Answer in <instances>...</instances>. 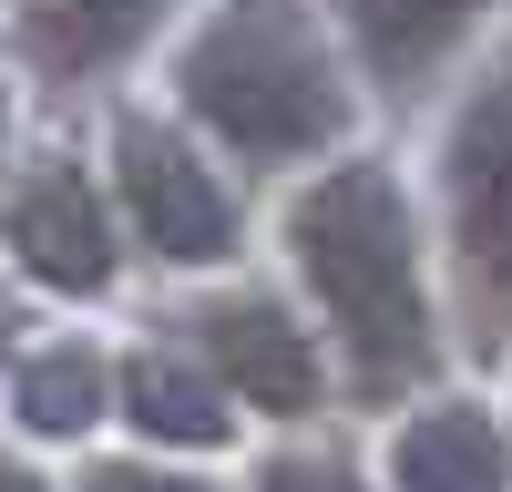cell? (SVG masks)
Masks as SVG:
<instances>
[{
  "label": "cell",
  "instance_id": "obj_11",
  "mask_svg": "<svg viewBox=\"0 0 512 492\" xmlns=\"http://www.w3.org/2000/svg\"><path fill=\"white\" fill-rule=\"evenodd\" d=\"M113 359L93 328H31V349L11 359L0 380V410H11V441L21 451H82L113 421Z\"/></svg>",
  "mask_w": 512,
  "mask_h": 492
},
{
  "label": "cell",
  "instance_id": "obj_1",
  "mask_svg": "<svg viewBox=\"0 0 512 492\" xmlns=\"http://www.w3.org/2000/svg\"><path fill=\"white\" fill-rule=\"evenodd\" d=\"M277 257H287V298L318 318L349 400L410 410L420 390H441V277H431L441 226L390 154L359 144L297 175L277 205Z\"/></svg>",
  "mask_w": 512,
  "mask_h": 492
},
{
  "label": "cell",
  "instance_id": "obj_12",
  "mask_svg": "<svg viewBox=\"0 0 512 492\" xmlns=\"http://www.w3.org/2000/svg\"><path fill=\"white\" fill-rule=\"evenodd\" d=\"M246 492H379L338 441H308V431H287V441H267L256 451V472H246Z\"/></svg>",
  "mask_w": 512,
  "mask_h": 492
},
{
  "label": "cell",
  "instance_id": "obj_4",
  "mask_svg": "<svg viewBox=\"0 0 512 492\" xmlns=\"http://www.w3.org/2000/svg\"><path fill=\"white\" fill-rule=\"evenodd\" d=\"M431 226L472 308H512V31L451 82L431 144Z\"/></svg>",
  "mask_w": 512,
  "mask_h": 492
},
{
  "label": "cell",
  "instance_id": "obj_10",
  "mask_svg": "<svg viewBox=\"0 0 512 492\" xmlns=\"http://www.w3.org/2000/svg\"><path fill=\"white\" fill-rule=\"evenodd\" d=\"M379 492H512V421L472 390H420L390 410Z\"/></svg>",
  "mask_w": 512,
  "mask_h": 492
},
{
  "label": "cell",
  "instance_id": "obj_5",
  "mask_svg": "<svg viewBox=\"0 0 512 492\" xmlns=\"http://www.w3.org/2000/svg\"><path fill=\"white\" fill-rule=\"evenodd\" d=\"M0 267L31 298H62V308H103L134 277V236H123V205L103 185V154L41 144L11 164V185H0Z\"/></svg>",
  "mask_w": 512,
  "mask_h": 492
},
{
  "label": "cell",
  "instance_id": "obj_13",
  "mask_svg": "<svg viewBox=\"0 0 512 492\" xmlns=\"http://www.w3.org/2000/svg\"><path fill=\"white\" fill-rule=\"evenodd\" d=\"M72 492H226V482L195 462H164V451H93L72 472Z\"/></svg>",
  "mask_w": 512,
  "mask_h": 492
},
{
  "label": "cell",
  "instance_id": "obj_8",
  "mask_svg": "<svg viewBox=\"0 0 512 492\" xmlns=\"http://www.w3.org/2000/svg\"><path fill=\"white\" fill-rule=\"evenodd\" d=\"M185 21L195 0H11V62L41 93H103Z\"/></svg>",
  "mask_w": 512,
  "mask_h": 492
},
{
  "label": "cell",
  "instance_id": "obj_16",
  "mask_svg": "<svg viewBox=\"0 0 512 492\" xmlns=\"http://www.w3.org/2000/svg\"><path fill=\"white\" fill-rule=\"evenodd\" d=\"M0 492H62V482H52V472H41V462H31V451H21V441H0Z\"/></svg>",
  "mask_w": 512,
  "mask_h": 492
},
{
  "label": "cell",
  "instance_id": "obj_7",
  "mask_svg": "<svg viewBox=\"0 0 512 492\" xmlns=\"http://www.w3.org/2000/svg\"><path fill=\"white\" fill-rule=\"evenodd\" d=\"M369 103H431L512 31V0H328Z\"/></svg>",
  "mask_w": 512,
  "mask_h": 492
},
{
  "label": "cell",
  "instance_id": "obj_15",
  "mask_svg": "<svg viewBox=\"0 0 512 492\" xmlns=\"http://www.w3.org/2000/svg\"><path fill=\"white\" fill-rule=\"evenodd\" d=\"M21 298H31V287H21L11 267H0V380H11V359L31 349V308H21Z\"/></svg>",
  "mask_w": 512,
  "mask_h": 492
},
{
  "label": "cell",
  "instance_id": "obj_6",
  "mask_svg": "<svg viewBox=\"0 0 512 492\" xmlns=\"http://www.w3.org/2000/svg\"><path fill=\"white\" fill-rule=\"evenodd\" d=\"M175 328L236 390V410L267 421V431H308L328 410V390H338V359L318 339V318L297 308L287 287H267V277H205L195 298L175 308Z\"/></svg>",
  "mask_w": 512,
  "mask_h": 492
},
{
  "label": "cell",
  "instance_id": "obj_2",
  "mask_svg": "<svg viewBox=\"0 0 512 492\" xmlns=\"http://www.w3.org/2000/svg\"><path fill=\"white\" fill-rule=\"evenodd\" d=\"M164 113L205 134L246 185H297L318 164L359 154L369 82L338 41L328 0H195V21L164 41Z\"/></svg>",
  "mask_w": 512,
  "mask_h": 492
},
{
  "label": "cell",
  "instance_id": "obj_14",
  "mask_svg": "<svg viewBox=\"0 0 512 492\" xmlns=\"http://www.w3.org/2000/svg\"><path fill=\"white\" fill-rule=\"evenodd\" d=\"M21 62H11V41H0V185H11V164H21Z\"/></svg>",
  "mask_w": 512,
  "mask_h": 492
},
{
  "label": "cell",
  "instance_id": "obj_3",
  "mask_svg": "<svg viewBox=\"0 0 512 492\" xmlns=\"http://www.w3.org/2000/svg\"><path fill=\"white\" fill-rule=\"evenodd\" d=\"M103 185L123 205V236L134 257L164 267V277H236L246 257V175L185 134L164 103H113L103 113Z\"/></svg>",
  "mask_w": 512,
  "mask_h": 492
},
{
  "label": "cell",
  "instance_id": "obj_9",
  "mask_svg": "<svg viewBox=\"0 0 512 492\" xmlns=\"http://www.w3.org/2000/svg\"><path fill=\"white\" fill-rule=\"evenodd\" d=\"M113 421L134 431V451L205 462V451H226L246 431V410H236V390L216 380V369H205V349L164 318L154 339H134V349L113 359Z\"/></svg>",
  "mask_w": 512,
  "mask_h": 492
},
{
  "label": "cell",
  "instance_id": "obj_17",
  "mask_svg": "<svg viewBox=\"0 0 512 492\" xmlns=\"http://www.w3.org/2000/svg\"><path fill=\"white\" fill-rule=\"evenodd\" d=\"M502 421H512V400H502Z\"/></svg>",
  "mask_w": 512,
  "mask_h": 492
}]
</instances>
